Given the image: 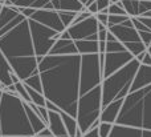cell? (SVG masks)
<instances>
[{
  "label": "cell",
  "mask_w": 151,
  "mask_h": 137,
  "mask_svg": "<svg viewBox=\"0 0 151 137\" xmlns=\"http://www.w3.org/2000/svg\"><path fill=\"white\" fill-rule=\"evenodd\" d=\"M81 63V55H48L39 64L44 96L72 117H77Z\"/></svg>",
  "instance_id": "6da1fadb"
},
{
  "label": "cell",
  "mask_w": 151,
  "mask_h": 137,
  "mask_svg": "<svg viewBox=\"0 0 151 137\" xmlns=\"http://www.w3.org/2000/svg\"><path fill=\"white\" fill-rule=\"evenodd\" d=\"M33 137L35 130L25 111V103L17 95L3 91L0 100V137Z\"/></svg>",
  "instance_id": "7a4b0ae2"
},
{
  "label": "cell",
  "mask_w": 151,
  "mask_h": 137,
  "mask_svg": "<svg viewBox=\"0 0 151 137\" xmlns=\"http://www.w3.org/2000/svg\"><path fill=\"white\" fill-rule=\"evenodd\" d=\"M115 124L151 130V85L129 93Z\"/></svg>",
  "instance_id": "3957f363"
},
{
  "label": "cell",
  "mask_w": 151,
  "mask_h": 137,
  "mask_svg": "<svg viewBox=\"0 0 151 137\" xmlns=\"http://www.w3.org/2000/svg\"><path fill=\"white\" fill-rule=\"evenodd\" d=\"M139 67L141 63L134 59L126 67L102 81V108L107 107L115 100L127 97Z\"/></svg>",
  "instance_id": "277c9868"
},
{
  "label": "cell",
  "mask_w": 151,
  "mask_h": 137,
  "mask_svg": "<svg viewBox=\"0 0 151 137\" xmlns=\"http://www.w3.org/2000/svg\"><path fill=\"white\" fill-rule=\"evenodd\" d=\"M0 51L7 59L36 56L28 19L0 37Z\"/></svg>",
  "instance_id": "5b68a950"
},
{
  "label": "cell",
  "mask_w": 151,
  "mask_h": 137,
  "mask_svg": "<svg viewBox=\"0 0 151 137\" xmlns=\"http://www.w3.org/2000/svg\"><path fill=\"white\" fill-rule=\"evenodd\" d=\"M102 109V85L80 97L76 119L78 123V128L83 132V135L91 129L97 120H99Z\"/></svg>",
  "instance_id": "8992f818"
},
{
  "label": "cell",
  "mask_w": 151,
  "mask_h": 137,
  "mask_svg": "<svg viewBox=\"0 0 151 137\" xmlns=\"http://www.w3.org/2000/svg\"><path fill=\"white\" fill-rule=\"evenodd\" d=\"M29 20V28H31L32 40H33L35 53L39 60V64L45 56H48L52 51L53 45L56 44L58 39L61 37V33H58L55 29H50L37 21L28 19Z\"/></svg>",
  "instance_id": "52a82bcc"
},
{
  "label": "cell",
  "mask_w": 151,
  "mask_h": 137,
  "mask_svg": "<svg viewBox=\"0 0 151 137\" xmlns=\"http://www.w3.org/2000/svg\"><path fill=\"white\" fill-rule=\"evenodd\" d=\"M104 76L102 68L99 64V53L96 55H83L81 63V87H80V97L94 88L102 85Z\"/></svg>",
  "instance_id": "ba28073f"
},
{
  "label": "cell",
  "mask_w": 151,
  "mask_h": 137,
  "mask_svg": "<svg viewBox=\"0 0 151 137\" xmlns=\"http://www.w3.org/2000/svg\"><path fill=\"white\" fill-rule=\"evenodd\" d=\"M66 32L69 33L72 40H90V41H98V20L96 16L86 19L77 24H72Z\"/></svg>",
  "instance_id": "9c48e42d"
},
{
  "label": "cell",
  "mask_w": 151,
  "mask_h": 137,
  "mask_svg": "<svg viewBox=\"0 0 151 137\" xmlns=\"http://www.w3.org/2000/svg\"><path fill=\"white\" fill-rule=\"evenodd\" d=\"M11 67L13 69V73L21 80L25 81L29 77L39 75V60L36 56H31V57H13L8 59Z\"/></svg>",
  "instance_id": "30bf717a"
},
{
  "label": "cell",
  "mask_w": 151,
  "mask_h": 137,
  "mask_svg": "<svg viewBox=\"0 0 151 137\" xmlns=\"http://www.w3.org/2000/svg\"><path fill=\"white\" fill-rule=\"evenodd\" d=\"M134 56L131 55L129 51L125 52H115V53H105V67L102 76L104 80L106 77L114 75L115 72H118L119 69H122L123 67H126L129 63L134 60Z\"/></svg>",
  "instance_id": "8fae6325"
},
{
  "label": "cell",
  "mask_w": 151,
  "mask_h": 137,
  "mask_svg": "<svg viewBox=\"0 0 151 137\" xmlns=\"http://www.w3.org/2000/svg\"><path fill=\"white\" fill-rule=\"evenodd\" d=\"M109 32L115 36V39L119 43H122L123 45L129 44V43H135V41H142L139 32L135 29L133 24V19H129L127 21H125L123 24L119 25H111L109 27Z\"/></svg>",
  "instance_id": "7c38bea8"
},
{
  "label": "cell",
  "mask_w": 151,
  "mask_h": 137,
  "mask_svg": "<svg viewBox=\"0 0 151 137\" xmlns=\"http://www.w3.org/2000/svg\"><path fill=\"white\" fill-rule=\"evenodd\" d=\"M32 20L37 21V23L42 24V25L48 27L50 29H55L58 33H63L66 31L65 25L63 24L58 15V11H53V9H37L36 12L32 16Z\"/></svg>",
  "instance_id": "4fadbf2b"
},
{
  "label": "cell",
  "mask_w": 151,
  "mask_h": 137,
  "mask_svg": "<svg viewBox=\"0 0 151 137\" xmlns=\"http://www.w3.org/2000/svg\"><path fill=\"white\" fill-rule=\"evenodd\" d=\"M123 103H125V99H121V100H115L111 104H109L107 107H105L102 109V113L99 116L101 123H107V124H113L114 125L118 120L121 111H122Z\"/></svg>",
  "instance_id": "5bb4252c"
},
{
  "label": "cell",
  "mask_w": 151,
  "mask_h": 137,
  "mask_svg": "<svg viewBox=\"0 0 151 137\" xmlns=\"http://www.w3.org/2000/svg\"><path fill=\"white\" fill-rule=\"evenodd\" d=\"M149 85H151V67L141 64V67H139L138 72L135 75V79L133 81V85H131L130 93L137 92L139 89H143V88L149 87Z\"/></svg>",
  "instance_id": "9a60e30c"
},
{
  "label": "cell",
  "mask_w": 151,
  "mask_h": 137,
  "mask_svg": "<svg viewBox=\"0 0 151 137\" xmlns=\"http://www.w3.org/2000/svg\"><path fill=\"white\" fill-rule=\"evenodd\" d=\"M49 55H61V56H68V55H80L76 47L74 40L72 39H58L56 44L53 45L52 51Z\"/></svg>",
  "instance_id": "2e32d148"
},
{
  "label": "cell",
  "mask_w": 151,
  "mask_h": 137,
  "mask_svg": "<svg viewBox=\"0 0 151 137\" xmlns=\"http://www.w3.org/2000/svg\"><path fill=\"white\" fill-rule=\"evenodd\" d=\"M48 129L52 132V135L55 137H64V136H69L68 130L65 128L64 120L61 117L60 113L57 112H52L49 111V121H48Z\"/></svg>",
  "instance_id": "e0dca14e"
},
{
  "label": "cell",
  "mask_w": 151,
  "mask_h": 137,
  "mask_svg": "<svg viewBox=\"0 0 151 137\" xmlns=\"http://www.w3.org/2000/svg\"><path fill=\"white\" fill-rule=\"evenodd\" d=\"M12 73H13V69L11 67L9 61H8V59L0 51V81L4 85V89L8 88L9 85H13Z\"/></svg>",
  "instance_id": "ac0fdd59"
},
{
  "label": "cell",
  "mask_w": 151,
  "mask_h": 137,
  "mask_svg": "<svg viewBox=\"0 0 151 137\" xmlns=\"http://www.w3.org/2000/svg\"><path fill=\"white\" fill-rule=\"evenodd\" d=\"M109 137H143V129L114 124Z\"/></svg>",
  "instance_id": "d6986e66"
},
{
  "label": "cell",
  "mask_w": 151,
  "mask_h": 137,
  "mask_svg": "<svg viewBox=\"0 0 151 137\" xmlns=\"http://www.w3.org/2000/svg\"><path fill=\"white\" fill-rule=\"evenodd\" d=\"M19 15H20V8L15 7V5H12V7L3 5L1 12H0V31L5 28L9 23H12Z\"/></svg>",
  "instance_id": "ffe728a7"
},
{
  "label": "cell",
  "mask_w": 151,
  "mask_h": 137,
  "mask_svg": "<svg viewBox=\"0 0 151 137\" xmlns=\"http://www.w3.org/2000/svg\"><path fill=\"white\" fill-rule=\"evenodd\" d=\"M25 111H27V115H28L29 121H31L32 128H33V130H35V135H39L40 132H42L44 129H47L48 128L47 124H45V123L42 121L39 116H37L36 112L32 109V107L29 105V104H27V103H25Z\"/></svg>",
  "instance_id": "44dd1931"
},
{
  "label": "cell",
  "mask_w": 151,
  "mask_h": 137,
  "mask_svg": "<svg viewBox=\"0 0 151 137\" xmlns=\"http://www.w3.org/2000/svg\"><path fill=\"white\" fill-rule=\"evenodd\" d=\"M58 11H69V12L80 13L86 9V7L78 0H58Z\"/></svg>",
  "instance_id": "7402d4cb"
},
{
  "label": "cell",
  "mask_w": 151,
  "mask_h": 137,
  "mask_svg": "<svg viewBox=\"0 0 151 137\" xmlns=\"http://www.w3.org/2000/svg\"><path fill=\"white\" fill-rule=\"evenodd\" d=\"M61 117L64 120V124H65V128L68 130V135L69 137H76V133L78 130V123H77V119L76 117H72L69 116L68 113L65 112H61Z\"/></svg>",
  "instance_id": "603a6c76"
},
{
  "label": "cell",
  "mask_w": 151,
  "mask_h": 137,
  "mask_svg": "<svg viewBox=\"0 0 151 137\" xmlns=\"http://www.w3.org/2000/svg\"><path fill=\"white\" fill-rule=\"evenodd\" d=\"M127 16L139 17V0H121Z\"/></svg>",
  "instance_id": "cb8c5ba5"
},
{
  "label": "cell",
  "mask_w": 151,
  "mask_h": 137,
  "mask_svg": "<svg viewBox=\"0 0 151 137\" xmlns=\"http://www.w3.org/2000/svg\"><path fill=\"white\" fill-rule=\"evenodd\" d=\"M25 88H27V91H28L29 96H31L32 104H35V105H37V107H45L47 105V97L44 96V93L37 92V91H35L33 88L28 87V85H25Z\"/></svg>",
  "instance_id": "d4e9b609"
},
{
  "label": "cell",
  "mask_w": 151,
  "mask_h": 137,
  "mask_svg": "<svg viewBox=\"0 0 151 137\" xmlns=\"http://www.w3.org/2000/svg\"><path fill=\"white\" fill-rule=\"evenodd\" d=\"M125 47H126V49H127L129 52L134 56V57H137V56H139L141 53H143V52H146L147 51V47L142 41L129 43V44H126Z\"/></svg>",
  "instance_id": "484cf974"
},
{
  "label": "cell",
  "mask_w": 151,
  "mask_h": 137,
  "mask_svg": "<svg viewBox=\"0 0 151 137\" xmlns=\"http://www.w3.org/2000/svg\"><path fill=\"white\" fill-rule=\"evenodd\" d=\"M15 87H16V92H17V96H19V97H20L21 100L24 101V103L32 104L31 96H29V93H28V91H27V88H25V85H24V83H23V81L16 83Z\"/></svg>",
  "instance_id": "4316f807"
},
{
  "label": "cell",
  "mask_w": 151,
  "mask_h": 137,
  "mask_svg": "<svg viewBox=\"0 0 151 137\" xmlns=\"http://www.w3.org/2000/svg\"><path fill=\"white\" fill-rule=\"evenodd\" d=\"M58 15H60L61 21H63V24L65 25L66 29L73 24L74 19L77 17V13L76 12H69V11H58Z\"/></svg>",
  "instance_id": "83f0119b"
},
{
  "label": "cell",
  "mask_w": 151,
  "mask_h": 137,
  "mask_svg": "<svg viewBox=\"0 0 151 137\" xmlns=\"http://www.w3.org/2000/svg\"><path fill=\"white\" fill-rule=\"evenodd\" d=\"M25 85H28V87L33 88L35 91H37V92L42 93V83H41V77H40V73L39 75H35V76L29 77L28 80H25V81H23Z\"/></svg>",
  "instance_id": "f1b7e54d"
},
{
  "label": "cell",
  "mask_w": 151,
  "mask_h": 137,
  "mask_svg": "<svg viewBox=\"0 0 151 137\" xmlns=\"http://www.w3.org/2000/svg\"><path fill=\"white\" fill-rule=\"evenodd\" d=\"M126 47L119 43L118 40L115 41H106V53H115V52H125Z\"/></svg>",
  "instance_id": "f546056e"
},
{
  "label": "cell",
  "mask_w": 151,
  "mask_h": 137,
  "mask_svg": "<svg viewBox=\"0 0 151 137\" xmlns=\"http://www.w3.org/2000/svg\"><path fill=\"white\" fill-rule=\"evenodd\" d=\"M109 15H111V16H127L125 8H123V5H122V1L110 5L109 7Z\"/></svg>",
  "instance_id": "4dcf8cb0"
},
{
  "label": "cell",
  "mask_w": 151,
  "mask_h": 137,
  "mask_svg": "<svg viewBox=\"0 0 151 137\" xmlns=\"http://www.w3.org/2000/svg\"><path fill=\"white\" fill-rule=\"evenodd\" d=\"M151 12V0H139V16H146Z\"/></svg>",
  "instance_id": "1f68e13d"
},
{
  "label": "cell",
  "mask_w": 151,
  "mask_h": 137,
  "mask_svg": "<svg viewBox=\"0 0 151 137\" xmlns=\"http://www.w3.org/2000/svg\"><path fill=\"white\" fill-rule=\"evenodd\" d=\"M113 129V124H107V123H101L98 127L99 137H109Z\"/></svg>",
  "instance_id": "d6a6232c"
},
{
  "label": "cell",
  "mask_w": 151,
  "mask_h": 137,
  "mask_svg": "<svg viewBox=\"0 0 151 137\" xmlns=\"http://www.w3.org/2000/svg\"><path fill=\"white\" fill-rule=\"evenodd\" d=\"M129 19H130V16H111V15H109V27L123 24L125 21H127ZM109 27H107V28H109Z\"/></svg>",
  "instance_id": "836d02e7"
},
{
  "label": "cell",
  "mask_w": 151,
  "mask_h": 137,
  "mask_svg": "<svg viewBox=\"0 0 151 137\" xmlns=\"http://www.w3.org/2000/svg\"><path fill=\"white\" fill-rule=\"evenodd\" d=\"M139 36H141V40L147 48L151 45V31L149 32H139Z\"/></svg>",
  "instance_id": "e575fe53"
},
{
  "label": "cell",
  "mask_w": 151,
  "mask_h": 137,
  "mask_svg": "<svg viewBox=\"0 0 151 137\" xmlns=\"http://www.w3.org/2000/svg\"><path fill=\"white\" fill-rule=\"evenodd\" d=\"M96 19L98 20V23H101V24H104V25L109 27V15L99 12V13H97V15H96Z\"/></svg>",
  "instance_id": "d590c367"
},
{
  "label": "cell",
  "mask_w": 151,
  "mask_h": 137,
  "mask_svg": "<svg viewBox=\"0 0 151 137\" xmlns=\"http://www.w3.org/2000/svg\"><path fill=\"white\" fill-rule=\"evenodd\" d=\"M97 5H98V11L99 12H102L104 9H106V8H109L110 5H111V3H110V0H97Z\"/></svg>",
  "instance_id": "8d00e7d4"
},
{
  "label": "cell",
  "mask_w": 151,
  "mask_h": 137,
  "mask_svg": "<svg viewBox=\"0 0 151 137\" xmlns=\"http://www.w3.org/2000/svg\"><path fill=\"white\" fill-rule=\"evenodd\" d=\"M35 12H36V9H32V8H20V13L25 16L27 19H31Z\"/></svg>",
  "instance_id": "74e56055"
},
{
  "label": "cell",
  "mask_w": 151,
  "mask_h": 137,
  "mask_svg": "<svg viewBox=\"0 0 151 137\" xmlns=\"http://www.w3.org/2000/svg\"><path fill=\"white\" fill-rule=\"evenodd\" d=\"M86 11H88V12H90L93 16H96L97 13H99V11H98V5H97V3H93V4L88 5V7H86Z\"/></svg>",
  "instance_id": "f35d334b"
},
{
  "label": "cell",
  "mask_w": 151,
  "mask_h": 137,
  "mask_svg": "<svg viewBox=\"0 0 151 137\" xmlns=\"http://www.w3.org/2000/svg\"><path fill=\"white\" fill-rule=\"evenodd\" d=\"M107 33H109V29L99 31L98 32V41H106L107 40Z\"/></svg>",
  "instance_id": "ab89813d"
},
{
  "label": "cell",
  "mask_w": 151,
  "mask_h": 137,
  "mask_svg": "<svg viewBox=\"0 0 151 137\" xmlns=\"http://www.w3.org/2000/svg\"><path fill=\"white\" fill-rule=\"evenodd\" d=\"M142 65H147V67H151V55L149 53V51L146 52V55H145L143 60H142Z\"/></svg>",
  "instance_id": "60d3db41"
},
{
  "label": "cell",
  "mask_w": 151,
  "mask_h": 137,
  "mask_svg": "<svg viewBox=\"0 0 151 137\" xmlns=\"http://www.w3.org/2000/svg\"><path fill=\"white\" fill-rule=\"evenodd\" d=\"M138 19L145 24V25L147 27V28L150 29V31H151V17H143V16H139Z\"/></svg>",
  "instance_id": "b9f144b4"
},
{
  "label": "cell",
  "mask_w": 151,
  "mask_h": 137,
  "mask_svg": "<svg viewBox=\"0 0 151 137\" xmlns=\"http://www.w3.org/2000/svg\"><path fill=\"white\" fill-rule=\"evenodd\" d=\"M83 137H99V133H98V128H96V129H91L89 130L88 133H85Z\"/></svg>",
  "instance_id": "7bdbcfd3"
},
{
  "label": "cell",
  "mask_w": 151,
  "mask_h": 137,
  "mask_svg": "<svg viewBox=\"0 0 151 137\" xmlns=\"http://www.w3.org/2000/svg\"><path fill=\"white\" fill-rule=\"evenodd\" d=\"M99 53H106V41H99Z\"/></svg>",
  "instance_id": "ee69618b"
},
{
  "label": "cell",
  "mask_w": 151,
  "mask_h": 137,
  "mask_svg": "<svg viewBox=\"0 0 151 137\" xmlns=\"http://www.w3.org/2000/svg\"><path fill=\"white\" fill-rule=\"evenodd\" d=\"M37 136H41V137H48V136H53V135H52V132H50V130L47 128V129H44V130H42V132H40Z\"/></svg>",
  "instance_id": "f6af8a7d"
},
{
  "label": "cell",
  "mask_w": 151,
  "mask_h": 137,
  "mask_svg": "<svg viewBox=\"0 0 151 137\" xmlns=\"http://www.w3.org/2000/svg\"><path fill=\"white\" fill-rule=\"evenodd\" d=\"M146 52H147V51H146ZM146 52H143V53H141V55H139V56H137V60H138L139 61V63H142V60H143V57H145V55H146Z\"/></svg>",
  "instance_id": "bcb514c9"
},
{
  "label": "cell",
  "mask_w": 151,
  "mask_h": 137,
  "mask_svg": "<svg viewBox=\"0 0 151 137\" xmlns=\"http://www.w3.org/2000/svg\"><path fill=\"white\" fill-rule=\"evenodd\" d=\"M105 29H107V27L104 25V24H101V23H98V32L99 31H105Z\"/></svg>",
  "instance_id": "7dc6e473"
},
{
  "label": "cell",
  "mask_w": 151,
  "mask_h": 137,
  "mask_svg": "<svg viewBox=\"0 0 151 137\" xmlns=\"http://www.w3.org/2000/svg\"><path fill=\"white\" fill-rule=\"evenodd\" d=\"M78 1H81V3H82V4H83V5H85V7H86V5H88V3L90 1V0H78Z\"/></svg>",
  "instance_id": "c3c4849f"
},
{
  "label": "cell",
  "mask_w": 151,
  "mask_h": 137,
  "mask_svg": "<svg viewBox=\"0 0 151 137\" xmlns=\"http://www.w3.org/2000/svg\"><path fill=\"white\" fill-rule=\"evenodd\" d=\"M121 0H110V3H111V4H117V3H119Z\"/></svg>",
  "instance_id": "681fc988"
},
{
  "label": "cell",
  "mask_w": 151,
  "mask_h": 137,
  "mask_svg": "<svg viewBox=\"0 0 151 137\" xmlns=\"http://www.w3.org/2000/svg\"><path fill=\"white\" fill-rule=\"evenodd\" d=\"M1 91H4V85H3V83L0 81V92H1Z\"/></svg>",
  "instance_id": "f907efd6"
},
{
  "label": "cell",
  "mask_w": 151,
  "mask_h": 137,
  "mask_svg": "<svg viewBox=\"0 0 151 137\" xmlns=\"http://www.w3.org/2000/svg\"><path fill=\"white\" fill-rule=\"evenodd\" d=\"M143 17H151V12H150V13H147V15H146V16H143Z\"/></svg>",
  "instance_id": "816d5d0a"
},
{
  "label": "cell",
  "mask_w": 151,
  "mask_h": 137,
  "mask_svg": "<svg viewBox=\"0 0 151 137\" xmlns=\"http://www.w3.org/2000/svg\"><path fill=\"white\" fill-rule=\"evenodd\" d=\"M147 51H149V53H150V55H151V45H150V47H149V48H147Z\"/></svg>",
  "instance_id": "f5cc1de1"
},
{
  "label": "cell",
  "mask_w": 151,
  "mask_h": 137,
  "mask_svg": "<svg viewBox=\"0 0 151 137\" xmlns=\"http://www.w3.org/2000/svg\"><path fill=\"white\" fill-rule=\"evenodd\" d=\"M33 137H41V136H37L36 135V136H33ZM48 137H55V136H48Z\"/></svg>",
  "instance_id": "db71d44e"
},
{
  "label": "cell",
  "mask_w": 151,
  "mask_h": 137,
  "mask_svg": "<svg viewBox=\"0 0 151 137\" xmlns=\"http://www.w3.org/2000/svg\"><path fill=\"white\" fill-rule=\"evenodd\" d=\"M1 93H3V91H1V92H0V100H1Z\"/></svg>",
  "instance_id": "11a10c76"
},
{
  "label": "cell",
  "mask_w": 151,
  "mask_h": 137,
  "mask_svg": "<svg viewBox=\"0 0 151 137\" xmlns=\"http://www.w3.org/2000/svg\"><path fill=\"white\" fill-rule=\"evenodd\" d=\"M8 137H16V136H8Z\"/></svg>",
  "instance_id": "9f6ffc18"
}]
</instances>
